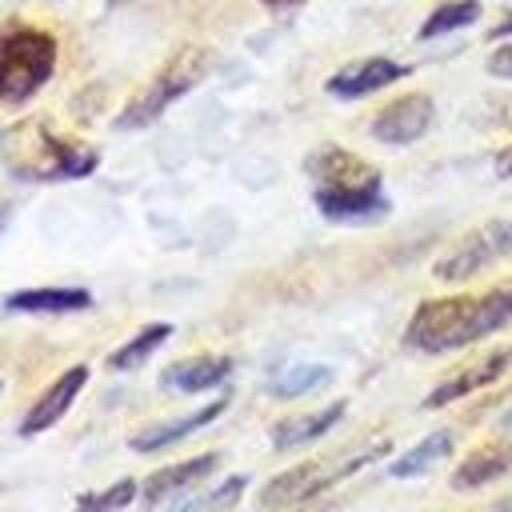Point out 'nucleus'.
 I'll return each mask as SVG.
<instances>
[{
	"label": "nucleus",
	"instance_id": "1",
	"mask_svg": "<svg viewBox=\"0 0 512 512\" xmlns=\"http://www.w3.org/2000/svg\"><path fill=\"white\" fill-rule=\"evenodd\" d=\"M508 320H512V284L488 288L484 296H440V300H424L412 312L404 328V344L436 356V352L476 344L500 332Z\"/></svg>",
	"mask_w": 512,
	"mask_h": 512
},
{
	"label": "nucleus",
	"instance_id": "2",
	"mask_svg": "<svg viewBox=\"0 0 512 512\" xmlns=\"http://www.w3.org/2000/svg\"><path fill=\"white\" fill-rule=\"evenodd\" d=\"M308 172L316 180V208L336 224H364L388 212L380 172L348 148H320L308 156Z\"/></svg>",
	"mask_w": 512,
	"mask_h": 512
},
{
	"label": "nucleus",
	"instance_id": "3",
	"mask_svg": "<svg viewBox=\"0 0 512 512\" xmlns=\"http://www.w3.org/2000/svg\"><path fill=\"white\" fill-rule=\"evenodd\" d=\"M0 156L20 180H76L100 164V152L60 136L48 120H24L4 132Z\"/></svg>",
	"mask_w": 512,
	"mask_h": 512
},
{
	"label": "nucleus",
	"instance_id": "4",
	"mask_svg": "<svg viewBox=\"0 0 512 512\" xmlns=\"http://www.w3.org/2000/svg\"><path fill=\"white\" fill-rule=\"evenodd\" d=\"M56 72V36L28 20L0 24V100H32Z\"/></svg>",
	"mask_w": 512,
	"mask_h": 512
},
{
	"label": "nucleus",
	"instance_id": "5",
	"mask_svg": "<svg viewBox=\"0 0 512 512\" xmlns=\"http://www.w3.org/2000/svg\"><path fill=\"white\" fill-rule=\"evenodd\" d=\"M212 72V52L208 48H180L176 56H168V64L128 100V108L116 116V128H148L152 120H160L184 92H192L204 76Z\"/></svg>",
	"mask_w": 512,
	"mask_h": 512
},
{
	"label": "nucleus",
	"instance_id": "6",
	"mask_svg": "<svg viewBox=\"0 0 512 512\" xmlns=\"http://www.w3.org/2000/svg\"><path fill=\"white\" fill-rule=\"evenodd\" d=\"M388 452V444H368L360 452H348V456H332V460H308V464H296L288 472H280L276 480L264 484L260 492V508H292V504H304L320 492H328L332 484L348 480L352 472H360L364 464L380 460Z\"/></svg>",
	"mask_w": 512,
	"mask_h": 512
},
{
	"label": "nucleus",
	"instance_id": "7",
	"mask_svg": "<svg viewBox=\"0 0 512 512\" xmlns=\"http://www.w3.org/2000/svg\"><path fill=\"white\" fill-rule=\"evenodd\" d=\"M512 252V220H488L480 224L472 236H464L440 264L436 276L440 280H468L476 272H484L488 264H496L500 256Z\"/></svg>",
	"mask_w": 512,
	"mask_h": 512
},
{
	"label": "nucleus",
	"instance_id": "8",
	"mask_svg": "<svg viewBox=\"0 0 512 512\" xmlns=\"http://www.w3.org/2000/svg\"><path fill=\"white\" fill-rule=\"evenodd\" d=\"M432 116H436L432 96L428 92H408V96L392 100L388 108H380L372 116L368 132L380 144H412V140H420L432 128Z\"/></svg>",
	"mask_w": 512,
	"mask_h": 512
},
{
	"label": "nucleus",
	"instance_id": "9",
	"mask_svg": "<svg viewBox=\"0 0 512 512\" xmlns=\"http://www.w3.org/2000/svg\"><path fill=\"white\" fill-rule=\"evenodd\" d=\"M400 76H408V64H396L388 56H368V60H356V64H344L340 72H332L324 88L340 100H356V96H368V92L396 84Z\"/></svg>",
	"mask_w": 512,
	"mask_h": 512
},
{
	"label": "nucleus",
	"instance_id": "10",
	"mask_svg": "<svg viewBox=\"0 0 512 512\" xmlns=\"http://www.w3.org/2000/svg\"><path fill=\"white\" fill-rule=\"evenodd\" d=\"M508 368H512V348L488 352V356L472 360L468 368L452 372L448 380H440V384L424 396V408H444V404H452V400H460V396H468V392H476V388H484V384H496Z\"/></svg>",
	"mask_w": 512,
	"mask_h": 512
},
{
	"label": "nucleus",
	"instance_id": "11",
	"mask_svg": "<svg viewBox=\"0 0 512 512\" xmlns=\"http://www.w3.org/2000/svg\"><path fill=\"white\" fill-rule=\"evenodd\" d=\"M84 384H88V368H84V364H72L68 372H60V376L48 384V392L24 412V420H20V436H36V432L52 428V424L72 408V400L80 396Z\"/></svg>",
	"mask_w": 512,
	"mask_h": 512
},
{
	"label": "nucleus",
	"instance_id": "12",
	"mask_svg": "<svg viewBox=\"0 0 512 512\" xmlns=\"http://www.w3.org/2000/svg\"><path fill=\"white\" fill-rule=\"evenodd\" d=\"M216 468H220V456H216V452H204V456L168 464V468H160V472H152V476L144 480V504H164V500H172L176 492L196 488L200 480H208Z\"/></svg>",
	"mask_w": 512,
	"mask_h": 512
},
{
	"label": "nucleus",
	"instance_id": "13",
	"mask_svg": "<svg viewBox=\"0 0 512 512\" xmlns=\"http://www.w3.org/2000/svg\"><path fill=\"white\" fill-rule=\"evenodd\" d=\"M224 408H228V396H216L212 404H204V408H196V412H188V416H180V420L148 424V428H140V432L128 440V448H132V452H156V448H168V444H176V440L192 436L196 428L212 424V420H216Z\"/></svg>",
	"mask_w": 512,
	"mask_h": 512
},
{
	"label": "nucleus",
	"instance_id": "14",
	"mask_svg": "<svg viewBox=\"0 0 512 512\" xmlns=\"http://www.w3.org/2000/svg\"><path fill=\"white\" fill-rule=\"evenodd\" d=\"M232 372V360L228 356H188V360H176L160 372V384L172 388V392H204V388H216L224 384Z\"/></svg>",
	"mask_w": 512,
	"mask_h": 512
},
{
	"label": "nucleus",
	"instance_id": "15",
	"mask_svg": "<svg viewBox=\"0 0 512 512\" xmlns=\"http://www.w3.org/2000/svg\"><path fill=\"white\" fill-rule=\"evenodd\" d=\"M344 400H332L328 408H320V412H304V416H284L276 428H272V448L276 452H284V448H300V444H308V440H320L328 428H336L340 424V416H344Z\"/></svg>",
	"mask_w": 512,
	"mask_h": 512
},
{
	"label": "nucleus",
	"instance_id": "16",
	"mask_svg": "<svg viewBox=\"0 0 512 512\" xmlns=\"http://www.w3.org/2000/svg\"><path fill=\"white\" fill-rule=\"evenodd\" d=\"M512 468V444H480L476 452H468V460H460V468L452 472V488L468 492V488H484L488 480L504 476Z\"/></svg>",
	"mask_w": 512,
	"mask_h": 512
},
{
	"label": "nucleus",
	"instance_id": "17",
	"mask_svg": "<svg viewBox=\"0 0 512 512\" xmlns=\"http://www.w3.org/2000/svg\"><path fill=\"white\" fill-rule=\"evenodd\" d=\"M12 312H80L92 304L84 288H20L4 300Z\"/></svg>",
	"mask_w": 512,
	"mask_h": 512
},
{
	"label": "nucleus",
	"instance_id": "18",
	"mask_svg": "<svg viewBox=\"0 0 512 512\" xmlns=\"http://www.w3.org/2000/svg\"><path fill=\"white\" fill-rule=\"evenodd\" d=\"M448 452H452V432H432V436H424L416 448H408L404 456H396V460L388 464V476H396V480L424 476V472L436 468Z\"/></svg>",
	"mask_w": 512,
	"mask_h": 512
},
{
	"label": "nucleus",
	"instance_id": "19",
	"mask_svg": "<svg viewBox=\"0 0 512 512\" xmlns=\"http://www.w3.org/2000/svg\"><path fill=\"white\" fill-rule=\"evenodd\" d=\"M168 336H172L168 324H148V328H140L128 344H120V348L108 356V368H112V372H132V368H140V364H144Z\"/></svg>",
	"mask_w": 512,
	"mask_h": 512
},
{
	"label": "nucleus",
	"instance_id": "20",
	"mask_svg": "<svg viewBox=\"0 0 512 512\" xmlns=\"http://www.w3.org/2000/svg\"><path fill=\"white\" fill-rule=\"evenodd\" d=\"M328 380H332L328 368H320V364H296V368L272 376L268 392L280 396V400H292V396H304V392H312V388H324Z\"/></svg>",
	"mask_w": 512,
	"mask_h": 512
},
{
	"label": "nucleus",
	"instance_id": "21",
	"mask_svg": "<svg viewBox=\"0 0 512 512\" xmlns=\"http://www.w3.org/2000/svg\"><path fill=\"white\" fill-rule=\"evenodd\" d=\"M480 16V4L476 0H452V4H440L424 24H420V36L432 40V36H444V32H456L464 24H472Z\"/></svg>",
	"mask_w": 512,
	"mask_h": 512
},
{
	"label": "nucleus",
	"instance_id": "22",
	"mask_svg": "<svg viewBox=\"0 0 512 512\" xmlns=\"http://www.w3.org/2000/svg\"><path fill=\"white\" fill-rule=\"evenodd\" d=\"M132 496H136V484H132V480H116L112 488H104V492H88V496H80L76 504H80V508H96V512H104V508H124V504H132Z\"/></svg>",
	"mask_w": 512,
	"mask_h": 512
},
{
	"label": "nucleus",
	"instance_id": "23",
	"mask_svg": "<svg viewBox=\"0 0 512 512\" xmlns=\"http://www.w3.org/2000/svg\"><path fill=\"white\" fill-rule=\"evenodd\" d=\"M244 484H248V476H232L228 484H220V488H212V492H204V496L188 500V508H228V504H236V500H240Z\"/></svg>",
	"mask_w": 512,
	"mask_h": 512
},
{
	"label": "nucleus",
	"instance_id": "24",
	"mask_svg": "<svg viewBox=\"0 0 512 512\" xmlns=\"http://www.w3.org/2000/svg\"><path fill=\"white\" fill-rule=\"evenodd\" d=\"M488 72H492V76H504V80H512V44H504L500 52H492V60H488Z\"/></svg>",
	"mask_w": 512,
	"mask_h": 512
},
{
	"label": "nucleus",
	"instance_id": "25",
	"mask_svg": "<svg viewBox=\"0 0 512 512\" xmlns=\"http://www.w3.org/2000/svg\"><path fill=\"white\" fill-rule=\"evenodd\" d=\"M496 172H500V176H512V148H504V152L496 156Z\"/></svg>",
	"mask_w": 512,
	"mask_h": 512
},
{
	"label": "nucleus",
	"instance_id": "26",
	"mask_svg": "<svg viewBox=\"0 0 512 512\" xmlns=\"http://www.w3.org/2000/svg\"><path fill=\"white\" fill-rule=\"evenodd\" d=\"M268 8H288V4H300V0H264Z\"/></svg>",
	"mask_w": 512,
	"mask_h": 512
},
{
	"label": "nucleus",
	"instance_id": "27",
	"mask_svg": "<svg viewBox=\"0 0 512 512\" xmlns=\"http://www.w3.org/2000/svg\"><path fill=\"white\" fill-rule=\"evenodd\" d=\"M500 428H512V408H508V412L500 416Z\"/></svg>",
	"mask_w": 512,
	"mask_h": 512
},
{
	"label": "nucleus",
	"instance_id": "28",
	"mask_svg": "<svg viewBox=\"0 0 512 512\" xmlns=\"http://www.w3.org/2000/svg\"><path fill=\"white\" fill-rule=\"evenodd\" d=\"M0 388H4V380H0Z\"/></svg>",
	"mask_w": 512,
	"mask_h": 512
}]
</instances>
